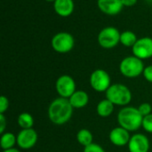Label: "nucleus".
Segmentation results:
<instances>
[{
    "mask_svg": "<svg viewBox=\"0 0 152 152\" xmlns=\"http://www.w3.org/2000/svg\"><path fill=\"white\" fill-rule=\"evenodd\" d=\"M97 6L102 12L110 16L118 14L124 7L121 0H97Z\"/></svg>",
    "mask_w": 152,
    "mask_h": 152,
    "instance_id": "obj_12",
    "label": "nucleus"
},
{
    "mask_svg": "<svg viewBox=\"0 0 152 152\" xmlns=\"http://www.w3.org/2000/svg\"><path fill=\"white\" fill-rule=\"evenodd\" d=\"M142 126L146 132L152 134V113L148 116L143 117Z\"/></svg>",
    "mask_w": 152,
    "mask_h": 152,
    "instance_id": "obj_21",
    "label": "nucleus"
},
{
    "mask_svg": "<svg viewBox=\"0 0 152 152\" xmlns=\"http://www.w3.org/2000/svg\"><path fill=\"white\" fill-rule=\"evenodd\" d=\"M46 2H50V3H54L56 0H45Z\"/></svg>",
    "mask_w": 152,
    "mask_h": 152,
    "instance_id": "obj_29",
    "label": "nucleus"
},
{
    "mask_svg": "<svg viewBox=\"0 0 152 152\" xmlns=\"http://www.w3.org/2000/svg\"><path fill=\"white\" fill-rule=\"evenodd\" d=\"M75 8V4L73 0H56L53 3L54 12L61 17L70 16Z\"/></svg>",
    "mask_w": 152,
    "mask_h": 152,
    "instance_id": "obj_14",
    "label": "nucleus"
},
{
    "mask_svg": "<svg viewBox=\"0 0 152 152\" xmlns=\"http://www.w3.org/2000/svg\"><path fill=\"white\" fill-rule=\"evenodd\" d=\"M89 81L92 88L99 93H102V92L106 93V91L111 86L110 85L111 79L109 73L102 69H98L93 71L90 76Z\"/></svg>",
    "mask_w": 152,
    "mask_h": 152,
    "instance_id": "obj_7",
    "label": "nucleus"
},
{
    "mask_svg": "<svg viewBox=\"0 0 152 152\" xmlns=\"http://www.w3.org/2000/svg\"><path fill=\"white\" fill-rule=\"evenodd\" d=\"M55 88L60 97L69 99L76 92V82L72 77L62 75L58 77Z\"/></svg>",
    "mask_w": 152,
    "mask_h": 152,
    "instance_id": "obj_8",
    "label": "nucleus"
},
{
    "mask_svg": "<svg viewBox=\"0 0 152 152\" xmlns=\"http://www.w3.org/2000/svg\"><path fill=\"white\" fill-rule=\"evenodd\" d=\"M138 110H139L140 113L142 115V117H145V116H148V115L151 114L152 107L150 103L144 102V103H142V104L138 107Z\"/></svg>",
    "mask_w": 152,
    "mask_h": 152,
    "instance_id": "obj_22",
    "label": "nucleus"
},
{
    "mask_svg": "<svg viewBox=\"0 0 152 152\" xmlns=\"http://www.w3.org/2000/svg\"><path fill=\"white\" fill-rule=\"evenodd\" d=\"M37 142V134L33 128L21 129L17 135V144L22 150L33 148Z\"/></svg>",
    "mask_w": 152,
    "mask_h": 152,
    "instance_id": "obj_10",
    "label": "nucleus"
},
{
    "mask_svg": "<svg viewBox=\"0 0 152 152\" xmlns=\"http://www.w3.org/2000/svg\"><path fill=\"white\" fill-rule=\"evenodd\" d=\"M7 126V120L4 114H0V133L4 134Z\"/></svg>",
    "mask_w": 152,
    "mask_h": 152,
    "instance_id": "obj_26",
    "label": "nucleus"
},
{
    "mask_svg": "<svg viewBox=\"0 0 152 152\" xmlns=\"http://www.w3.org/2000/svg\"><path fill=\"white\" fill-rule=\"evenodd\" d=\"M93 139H94L93 134L87 129H81L77 134V142L81 145H83L84 147H86V146L92 144L93 143Z\"/></svg>",
    "mask_w": 152,
    "mask_h": 152,
    "instance_id": "obj_20",
    "label": "nucleus"
},
{
    "mask_svg": "<svg viewBox=\"0 0 152 152\" xmlns=\"http://www.w3.org/2000/svg\"><path fill=\"white\" fill-rule=\"evenodd\" d=\"M84 152H105V151L102 149V147H101L100 145L96 144V143H92L86 147H85Z\"/></svg>",
    "mask_w": 152,
    "mask_h": 152,
    "instance_id": "obj_24",
    "label": "nucleus"
},
{
    "mask_svg": "<svg viewBox=\"0 0 152 152\" xmlns=\"http://www.w3.org/2000/svg\"><path fill=\"white\" fill-rule=\"evenodd\" d=\"M4 152H20V151H18L15 148H12V149H9V150H5V151H4Z\"/></svg>",
    "mask_w": 152,
    "mask_h": 152,
    "instance_id": "obj_28",
    "label": "nucleus"
},
{
    "mask_svg": "<svg viewBox=\"0 0 152 152\" xmlns=\"http://www.w3.org/2000/svg\"><path fill=\"white\" fill-rule=\"evenodd\" d=\"M114 106L115 105L107 98L104 100H102L97 104V107H96L97 114L102 118H108L112 114L114 110Z\"/></svg>",
    "mask_w": 152,
    "mask_h": 152,
    "instance_id": "obj_16",
    "label": "nucleus"
},
{
    "mask_svg": "<svg viewBox=\"0 0 152 152\" xmlns=\"http://www.w3.org/2000/svg\"><path fill=\"white\" fill-rule=\"evenodd\" d=\"M106 98L114 105L126 106L132 101V93L126 86L114 84L106 91Z\"/></svg>",
    "mask_w": 152,
    "mask_h": 152,
    "instance_id": "obj_3",
    "label": "nucleus"
},
{
    "mask_svg": "<svg viewBox=\"0 0 152 152\" xmlns=\"http://www.w3.org/2000/svg\"><path fill=\"white\" fill-rule=\"evenodd\" d=\"M73 109L69 99L59 97L51 102L48 108V118L54 125H64L71 118Z\"/></svg>",
    "mask_w": 152,
    "mask_h": 152,
    "instance_id": "obj_1",
    "label": "nucleus"
},
{
    "mask_svg": "<svg viewBox=\"0 0 152 152\" xmlns=\"http://www.w3.org/2000/svg\"><path fill=\"white\" fill-rule=\"evenodd\" d=\"M18 125L21 129H29L33 127L34 125V118L33 117L27 112H23L19 115L17 119Z\"/></svg>",
    "mask_w": 152,
    "mask_h": 152,
    "instance_id": "obj_19",
    "label": "nucleus"
},
{
    "mask_svg": "<svg viewBox=\"0 0 152 152\" xmlns=\"http://www.w3.org/2000/svg\"><path fill=\"white\" fill-rule=\"evenodd\" d=\"M132 52L134 56L141 60H146L152 57V38L142 37L139 38L132 47Z\"/></svg>",
    "mask_w": 152,
    "mask_h": 152,
    "instance_id": "obj_9",
    "label": "nucleus"
},
{
    "mask_svg": "<svg viewBox=\"0 0 152 152\" xmlns=\"http://www.w3.org/2000/svg\"><path fill=\"white\" fill-rule=\"evenodd\" d=\"M142 75L148 82L152 83V65H149V66L145 67Z\"/></svg>",
    "mask_w": 152,
    "mask_h": 152,
    "instance_id": "obj_25",
    "label": "nucleus"
},
{
    "mask_svg": "<svg viewBox=\"0 0 152 152\" xmlns=\"http://www.w3.org/2000/svg\"><path fill=\"white\" fill-rule=\"evenodd\" d=\"M120 34L115 27H105L98 34V44L104 49H112L120 43Z\"/></svg>",
    "mask_w": 152,
    "mask_h": 152,
    "instance_id": "obj_5",
    "label": "nucleus"
},
{
    "mask_svg": "<svg viewBox=\"0 0 152 152\" xmlns=\"http://www.w3.org/2000/svg\"><path fill=\"white\" fill-rule=\"evenodd\" d=\"M9 108V100L4 95L0 97V114H4V112Z\"/></svg>",
    "mask_w": 152,
    "mask_h": 152,
    "instance_id": "obj_23",
    "label": "nucleus"
},
{
    "mask_svg": "<svg viewBox=\"0 0 152 152\" xmlns=\"http://www.w3.org/2000/svg\"><path fill=\"white\" fill-rule=\"evenodd\" d=\"M121 1H122L123 5L124 6H127V7L134 6L137 3V0H121Z\"/></svg>",
    "mask_w": 152,
    "mask_h": 152,
    "instance_id": "obj_27",
    "label": "nucleus"
},
{
    "mask_svg": "<svg viewBox=\"0 0 152 152\" xmlns=\"http://www.w3.org/2000/svg\"><path fill=\"white\" fill-rule=\"evenodd\" d=\"M130 152H149L150 141L148 137L142 134H135L131 136L128 142Z\"/></svg>",
    "mask_w": 152,
    "mask_h": 152,
    "instance_id": "obj_11",
    "label": "nucleus"
},
{
    "mask_svg": "<svg viewBox=\"0 0 152 152\" xmlns=\"http://www.w3.org/2000/svg\"><path fill=\"white\" fill-rule=\"evenodd\" d=\"M138 40L134 32L126 30L120 34V43L126 47H133Z\"/></svg>",
    "mask_w": 152,
    "mask_h": 152,
    "instance_id": "obj_18",
    "label": "nucleus"
},
{
    "mask_svg": "<svg viewBox=\"0 0 152 152\" xmlns=\"http://www.w3.org/2000/svg\"><path fill=\"white\" fill-rule=\"evenodd\" d=\"M69 101L74 109H81L86 107L89 102V96L86 92L78 90L76 91L69 98Z\"/></svg>",
    "mask_w": 152,
    "mask_h": 152,
    "instance_id": "obj_15",
    "label": "nucleus"
},
{
    "mask_svg": "<svg viewBox=\"0 0 152 152\" xmlns=\"http://www.w3.org/2000/svg\"><path fill=\"white\" fill-rule=\"evenodd\" d=\"M143 117L140 113L138 108L125 107L119 110L118 114V122L119 126L129 132L138 130L142 125Z\"/></svg>",
    "mask_w": 152,
    "mask_h": 152,
    "instance_id": "obj_2",
    "label": "nucleus"
},
{
    "mask_svg": "<svg viewBox=\"0 0 152 152\" xmlns=\"http://www.w3.org/2000/svg\"><path fill=\"white\" fill-rule=\"evenodd\" d=\"M130 139L131 136L129 131L121 126L113 128L110 133V140L111 143L118 147H122L128 144Z\"/></svg>",
    "mask_w": 152,
    "mask_h": 152,
    "instance_id": "obj_13",
    "label": "nucleus"
},
{
    "mask_svg": "<svg viewBox=\"0 0 152 152\" xmlns=\"http://www.w3.org/2000/svg\"><path fill=\"white\" fill-rule=\"evenodd\" d=\"M51 45L55 52L59 53H67L73 49L75 39L69 32H59L53 37Z\"/></svg>",
    "mask_w": 152,
    "mask_h": 152,
    "instance_id": "obj_6",
    "label": "nucleus"
},
{
    "mask_svg": "<svg viewBox=\"0 0 152 152\" xmlns=\"http://www.w3.org/2000/svg\"><path fill=\"white\" fill-rule=\"evenodd\" d=\"M17 143V136H15L12 133L10 132H4L1 135L0 140V145L1 148L5 151L9 149H12L13 146Z\"/></svg>",
    "mask_w": 152,
    "mask_h": 152,
    "instance_id": "obj_17",
    "label": "nucleus"
},
{
    "mask_svg": "<svg viewBox=\"0 0 152 152\" xmlns=\"http://www.w3.org/2000/svg\"><path fill=\"white\" fill-rule=\"evenodd\" d=\"M145 67L142 60L136 56H127L124 58L119 64V70L123 76L129 78H134L143 73Z\"/></svg>",
    "mask_w": 152,
    "mask_h": 152,
    "instance_id": "obj_4",
    "label": "nucleus"
}]
</instances>
